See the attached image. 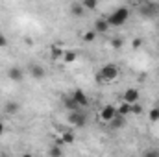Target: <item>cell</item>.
Segmentation results:
<instances>
[{
	"label": "cell",
	"instance_id": "6da1fadb",
	"mask_svg": "<svg viewBox=\"0 0 159 157\" xmlns=\"http://www.w3.org/2000/svg\"><path fill=\"white\" fill-rule=\"evenodd\" d=\"M106 19H107V22H109V26L119 28V26H122V24L128 22V19H129V9H128V7H117V9H115L111 15H107Z\"/></svg>",
	"mask_w": 159,
	"mask_h": 157
},
{
	"label": "cell",
	"instance_id": "7a4b0ae2",
	"mask_svg": "<svg viewBox=\"0 0 159 157\" xmlns=\"http://www.w3.org/2000/svg\"><path fill=\"white\" fill-rule=\"evenodd\" d=\"M96 78H98V81H102V83H111V81H115V79L119 78V67L115 63H106L100 69V74Z\"/></svg>",
	"mask_w": 159,
	"mask_h": 157
},
{
	"label": "cell",
	"instance_id": "3957f363",
	"mask_svg": "<svg viewBox=\"0 0 159 157\" xmlns=\"http://www.w3.org/2000/svg\"><path fill=\"white\" fill-rule=\"evenodd\" d=\"M69 124H72L74 128H85V126H87V115L81 113L80 109L70 111V113H69Z\"/></svg>",
	"mask_w": 159,
	"mask_h": 157
},
{
	"label": "cell",
	"instance_id": "277c9868",
	"mask_svg": "<svg viewBox=\"0 0 159 157\" xmlns=\"http://www.w3.org/2000/svg\"><path fill=\"white\" fill-rule=\"evenodd\" d=\"M117 115H119V113H117V107L111 105V104H107V105H104V107L100 109V120L106 122V124H107L109 120H113Z\"/></svg>",
	"mask_w": 159,
	"mask_h": 157
},
{
	"label": "cell",
	"instance_id": "5b68a950",
	"mask_svg": "<svg viewBox=\"0 0 159 157\" xmlns=\"http://www.w3.org/2000/svg\"><path fill=\"white\" fill-rule=\"evenodd\" d=\"M139 98H141V92H139V89H135V87L126 89L124 94H122V100L128 102V104H135V102H139Z\"/></svg>",
	"mask_w": 159,
	"mask_h": 157
},
{
	"label": "cell",
	"instance_id": "8992f818",
	"mask_svg": "<svg viewBox=\"0 0 159 157\" xmlns=\"http://www.w3.org/2000/svg\"><path fill=\"white\" fill-rule=\"evenodd\" d=\"M7 78L11 79V81H22L24 70H22L20 67H11V69L7 70Z\"/></svg>",
	"mask_w": 159,
	"mask_h": 157
},
{
	"label": "cell",
	"instance_id": "52a82bcc",
	"mask_svg": "<svg viewBox=\"0 0 159 157\" xmlns=\"http://www.w3.org/2000/svg\"><path fill=\"white\" fill-rule=\"evenodd\" d=\"M72 98L80 104V107H87V105H89V98H87V94H85L81 89H76V91L72 92Z\"/></svg>",
	"mask_w": 159,
	"mask_h": 157
},
{
	"label": "cell",
	"instance_id": "ba28073f",
	"mask_svg": "<svg viewBox=\"0 0 159 157\" xmlns=\"http://www.w3.org/2000/svg\"><path fill=\"white\" fill-rule=\"evenodd\" d=\"M19 111H20V104H17V102H6V104H4V113H6V115L15 117Z\"/></svg>",
	"mask_w": 159,
	"mask_h": 157
},
{
	"label": "cell",
	"instance_id": "9c48e42d",
	"mask_svg": "<svg viewBox=\"0 0 159 157\" xmlns=\"http://www.w3.org/2000/svg\"><path fill=\"white\" fill-rule=\"evenodd\" d=\"M61 102H63V105H65L69 111H76V109H81V107H80V104L76 102V100H74V98H72V94H70V96H63V98H61Z\"/></svg>",
	"mask_w": 159,
	"mask_h": 157
},
{
	"label": "cell",
	"instance_id": "30bf717a",
	"mask_svg": "<svg viewBox=\"0 0 159 157\" xmlns=\"http://www.w3.org/2000/svg\"><path fill=\"white\" fill-rule=\"evenodd\" d=\"M107 30H109L107 19H98V20L94 22V32H96V34H106Z\"/></svg>",
	"mask_w": 159,
	"mask_h": 157
},
{
	"label": "cell",
	"instance_id": "8fae6325",
	"mask_svg": "<svg viewBox=\"0 0 159 157\" xmlns=\"http://www.w3.org/2000/svg\"><path fill=\"white\" fill-rule=\"evenodd\" d=\"M30 74H32L35 79H43L44 74H46V70H44L41 65H30Z\"/></svg>",
	"mask_w": 159,
	"mask_h": 157
},
{
	"label": "cell",
	"instance_id": "7c38bea8",
	"mask_svg": "<svg viewBox=\"0 0 159 157\" xmlns=\"http://www.w3.org/2000/svg\"><path fill=\"white\" fill-rule=\"evenodd\" d=\"M157 11H159V6H154V4H146V6L141 7V13H143L144 17H154Z\"/></svg>",
	"mask_w": 159,
	"mask_h": 157
},
{
	"label": "cell",
	"instance_id": "4fadbf2b",
	"mask_svg": "<svg viewBox=\"0 0 159 157\" xmlns=\"http://www.w3.org/2000/svg\"><path fill=\"white\" fill-rule=\"evenodd\" d=\"M59 139H61V144H72L74 142V133L70 129H63Z\"/></svg>",
	"mask_w": 159,
	"mask_h": 157
},
{
	"label": "cell",
	"instance_id": "5bb4252c",
	"mask_svg": "<svg viewBox=\"0 0 159 157\" xmlns=\"http://www.w3.org/2000/svg\"><path fill=\"white\" fill-rule=\"evenodd\" d=\"M67 65L69 63H74L76 59H78V52H74V50H65V54H63V57H61Z\"/></svg>",
	"mask_w": 159,
	"mask_h": 157
},
{
	"label": "cell",
	"instance_id": "9a60e30c",
	"mask_svg": "<svg viewBox=\"0 0 159 157\" xmlns=\"http://www.w3.org/2000/svg\"><path fill=\"white\" fill-rule=\"evenodd\" d=\"M117 113H119V115H122V117L131 115V104H128V102H124V100H122V104L117 107Z\"/></svg>",
	"mask_w": 159,
	"mask_h": 157
},
{
	"label": "cell",
	"instance_id": "2e32d148",
	"mask_svg": "<svg viewBox=\"0 0 159 157\" xmlns=\"http://www.w3.org/2000/svg\"><path fill=\"white\" fill-rule=\"evenodd\" d=\"M50 54H52V59H59V57H63L65 50H63L59 44H52V46H50Z\"/></svg>",
	"mask_w": 159,
	"mask_h": 157
},
{
	"label": "cell",
	"instance_id": "e0dca14e",
	"mask_svg": "<svg viewBox=\"0 0 159 157\" xmlns=\"http://www.w3.org/2000/svg\"><path fill=\"white\" fill-rule=\"evenodd\" d=\"M107 126H109V128H113V129L122 128V126H124V117H122V115H117L113 120H109V122H107Z\"/></svg>",
	"mask_w": 159,
	"mask_h": 157
},
{
	"label": "cell",
	"instance_id": "ac0fdd59",
	"mask_svg": "<svg viewBox=\"0 0 159 157\" xmlns=\"http://www.w3.org/2000/svg\"><path fill=\"white\" fill-rule=\"evenodd\" d=\"M70 13H72L74 17H81V15L85 13V9H83V6H81L80 2H74V4H70Z\"/></svg>",
	"mask_w": 159,
	"mask_h": 157
},
{
	"label": "cell",
	"instance_id": "d6986e66",
	"mask_svg": "<svg viewBox=\"0 0 159 157\" xmlns=\"http://www.w3.org/2000/svg\"><path fill=\"white\" fill-rule=\"evenodd\" d=\"M81 6H83V9H87V11H94V9L98 7V0H81Z\"/></svg>",
	"mask_w": 159,
	"mask_h": 157
},
{
	"label": "cell",
	"instance_id": "ffe728a7",
	"mask_svg": "<svg viewBox=\"0 0 159 157\" xmlns=\"http://www.w3.org/2000/svg\"><path fill=\"white\" fill-rule=\"evenodd\" d=\"M59 146H61V144H57V142H56V146H52V148L48 150V154H50L52 157H59V155H63V150H61Z\"/></svg>",
	"mask_w": 159,
	"mask_h": 157
},
{
	"label": "cell",
	"instance_id": "44dd1931",
	"mask_svg": "<svg viewBox=\"0 0 159 157\" xmlns=\"http://www.w3.org/2000/svg\"><path fill=\"white\" fill-rule=\"evenodd\" d=\"M81 39L85 41V43H93V41L96 39V32H94V30H89V32H85V34H83V37H81Z\"/></svg>",
	"mask_w": 159,
	"mask_h": 157
},
{
	"label": "cell",
	"instance_id": "7402d4cb",
	"mask_svg": "<svg viewBox=\"0 0 159 157\" xmlns=\"http://www.w3.org/2000/svg\"><path fill=\"white\" fill-rule=\"evenodd\" d=\"M111 46H113L115 50H120V48L124 46V37H113V39H111Z\"/></svg>",
	"mask_w": 159,
	"mask_h": 157
},
{
	"label": "cell",
	"instance_id": "603a6c76",
	"mask_svg": "<svg viewBox=\"0 0 159 157\" xmlns=\"http://www.w3.org/2000/svg\"><path fill=\"white\" fill-rule=\"evenodd\" d=\"M148 118H150V122H157V120H159V105H157V107H152V109H150Z\"/></svg>",
	"mask_w": 159,
	"mask_h": 157
},
{
	"label": "cell",
	"instance_id": "cb8c5ba5",
	"mask_svg": "<svg viewBox=\"0 0 159 157\" xmlns=\"http://www.w3.org/2000/svg\"><path fill=\"white\" fill-rule=\"evenodd\" d=\"M144 109H143V105L139 104V102H135V104H131V115H141Z\"/></svg>",
	"mask_w": 159,
	"mask_h": 157
},
{
	"label": "cell",
	"instance_id": "d4e9b609",
	"mask_svg": "<svg viewBox=\"0 0 159 157\" xmlns=\"http://www.w3.org/2000/svg\"><path fill=\"white\" fill-rule=\"evenodd\" d=\"M131 46H133L135 50H137V48H141V46H143V39H139V37H137V39H133V43H131Z\"/></svg>",
	"mask_w": 159,
	"mask_h": 157
},
{
	"label": "cell",
	"instance_id": "484cf974",
	"mask_svg": "<svg viewBox=\"0 0 159 157\" xmlns=\"http://www.w3.org/2000/svg\"><path fill=\"white\" fill-rule=\"evenodd\" d=\"M4 46H7V39H6V35L0 32V48H4Z\"/></svg>",
	"mask_w": 159,
	"mask_h": 157
},
{
	"label": "cell",
	"instance_id": "4316f807",
	"mask_svg": "<svg viewBox=\"0 0 159 157\" xmlns=\"http://www.w3.org/2000/svg\"><path fill=\"white\" fill-rule=\"evenodd\" d=\"M144 155H159V150H154V148H152V150H146Z\"/></svg>",
	"mask_w": 159,
	"mask_h": 157
},
{
	"label": "cell",
	"instance_id": "83f0119b",
	"mask_svg": "<svg viewBox=\"0 0 159 157\" xmlns=\"http://www.w3.org/2000/svg\"><path fill=\"white\" fill-rule=\"evenodd\" d=\"M6 133V126H4V122H0V137Z\"/></svg>",
	"mask_w": 159,
	"mask_h": 157
}]
</instances>
